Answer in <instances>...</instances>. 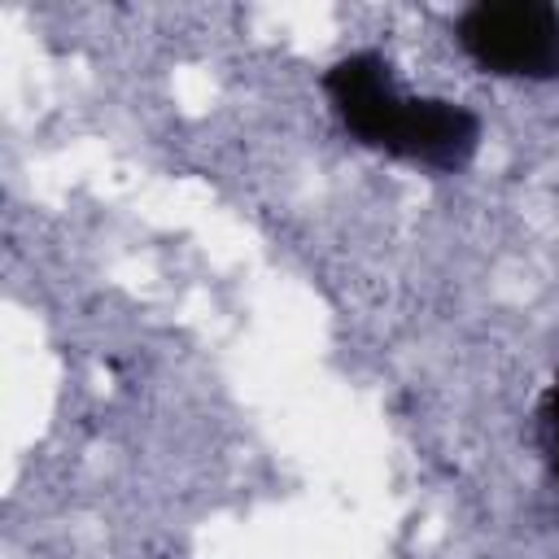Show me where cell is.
<instances>
[{"mask_svg": "<svg viewBox=\"0 0 559 559\" xmlns=\"http://www.w3.org/2000/svg\"><path fill=\"white\" fill-rule=\"evenodd\" d=\"M459 48L502 79H559V9L550 0H476L454 17Z\"/></svg>", "mask_w": 559, "mask_h": 559, "instance_id": "7a4b0ae2", "label": "cell"}, {"mask_svg": "<svg viewBox=\"0 0 559 559\" xmlns=\"http://www.w3.org/2000/svg\"><path fill=\"white\" fill-rule=\"evenodd\" d=\"M323 96L341 127L376 153L459 175L480 148V118L445 96H411L397 87L393 66L376 48L336 57L323 70Z\"/></svg>", "mask_w": 559, "mask_h": 559, "instance_id": "6da1fadb", "label": "cell"}, {"mask_svg": "<svg viewBox=\"0 0 559 559\" xmlns=\"http://www.w3.org/2000/svg\"><path fill=\"white\" fill-rule=\"evenodd\" d=\"M537 432H542V454H546V467L559 485V371L555 380L546 384L542 393V406H537Z\"/></svg>", "mask_w": 559, "mask_h": 559, "instance_id": "3957f363", "label": "cell"}]
</instances>
